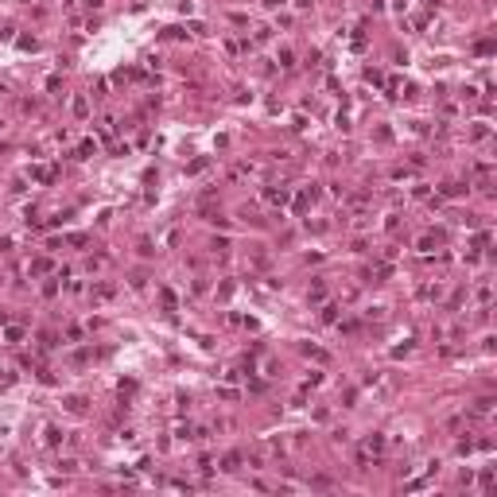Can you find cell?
I'll list each match as a JSON object with an SVG mask.
<instances>
[{
    "label": "cell",
    "instance_id": "cell-1",
    "mask_svg": "<svg viewBox=\"0 0 497 497\" xmlns=\"http://www.w3.org/2000/svg\"><path fill=\"white\" fill-rule=\"evenodd\" d=\"M288 187H264V191H261V198L264 202H268V206H284V202H288Z\"/></svg>",
    "mask_w": 497,
    "mask_h": 497
},
{
    "label": "cell",
    "instance_id": "cell-2",
    "mask_svg": "<svg viewBox=\"0 0 497 497\" xmlns=\"http://www.w3.org/2000/svg\"><path fill=\"white\" fill-rule=\"evenodd\" d=\"M361 451H365V454H373V458H377V454L384 451V435H381V431H373V435H365V443H361Z\"/></svg>",
    "mask_w": 497,
    "mask_h": 497
},
{
    "label": "cell",
    "instance_id": "cell-3",
    "mask_svg": "<svg viewBox=\"0 0 497 497\" xmlns=\"http://www.w3.org/2000/svg\"><path fill=\"white\" fill-rule=\"evenodd\" d=\"M439 241H443V233H435V229H428V233L419 237V241H416V245H419V253H431V249H435V245H439Z\"/></svg>",
    "mask_w": 497,
    "mask_h": 497
},
{
    "label": "cell",
    "instance_id": "cell-4",
    "mask_svg": "<svg viewBox=\"0 0 497 497\" xmlns=\"http://www.w3.org/2000/svg\"><path fill=\"white\" fill-rule=\"evenodd\" d=\"M113 284H105V280H97V284H94V288H89V296H94V299H113Z\"/></svg>",
    "mask_w": 497,
    "mask_h": 497
},
{
    "label": "cell",
    "instance_id": "cell-5",
    "mask_svg": "<svg viewBox=\"0 0 497 497\" xmlns=\"http://www.w3.org/2000/svg\"><path fill=\"white\" fill-rule=\"evenodd\" d=\"M54 175H59L54 167H43V163L31 167V179H39V183H54Z\"/></svg>",
    "mask_w": 497,
    "mask_h": 497
},
{
    "label": "cell",
    "instance_id": "cell-6",
    "mask_svg": "<svg viewBox=\"0 0 497 497\" xmlns=\"http://www.w3.org/2000/svg\"><path fill=\"white\" fill-rule=\"evenodd\" d=\"M416 296L419 299H439V296H443V284H419Z\"/></svg>",
    "mask_w": 497,
    "mask_h": 497
},
{
    "label": "cell",
    "instance_id": "cell-7",
    "mask_svg": "<svg viewBox=\"0 0 497 497\" xmlns=\"http://www.w3.org/2000/svg\"><path fill=\"white\" fill-rule=\"evenodd\" d=\"M27 272H31V276H47V272H51V261H47V256H39V261L27 264Z\"/></svg>",
    "mask_w": 497,
    "mask_h": 497
},
{
    "label": "cell",
    "instance_id": "cell-8",
    "mask_svg": "<svg viewBox=\"0 0 497 497\" xmlns=\"http://www.w3.org/2000/svg\"><path fill=\"white\" fill-rule=\"evenodd\" d=\"M489 412H493V400H489V396H482V400L470 408V416H489Z\"/></svg>",
    "mask_w": 497,
    "mask_h": 497
},
{
    "label": "cell",
    "instance_id": "cell-9",
    "mask_svg": "<svg viewBox=\"0 0 497 497\" xmlns=\"http://www.w3.org/2000/svg\"><path fill=\"white\" fill-rule=\"evenodd\" d=\"M94 152H97V144H94V140H82V144H78V152H74V156H78V159H89V156H94Z\"/></svg>",
    "mask_w": 497,
    "mask_h": 497
},
{
    "label": "cell",
    "instance_id": "cell-10",
    "mask_svg": "<svg viewBox=\"0 0 497 497\" xmlns=\"http://www.w3.org/2000/svg\"><path fill=\"white\" fill-rule=\"evenodd\" d=\"M43 443H47V447H59V443H62V431H59V428H47Z\"/></svg>",
    "mask_w": 497,
    "mask_h": 497
},
{
    "label": "cell",
    "instance_id": "cell-11",
    "mask_svg": "<svg viewBox=\"0 0 497 497\" xmlns=\"http://www.w3.org/2000/svg\"><path fill=\"white\" fill-rule=\"evenodd\" d=\"M237 466H241V454H226V458H222V470H237Z\"/></svg>",
    "mask_w": 497,
    "mask_h": 497
},
{
    "label": "cell",
    "instance_id": "cell-12",
    "mask_svg": "<svg viewBox=\"0 0 497 497\" xmlns=\"http://www.w3.org/2000/svg\"><path fill=\"white\" fill-rule=\"evenodd\" d=\"M159 299H163L167 311H175V303H179V299H175V291H167V288H159Z\"/></svg>",
    "mask_w": 497,
    "mask_h": 497
},
{
    "label": "cell",
    "instance_id": "cell-13",
    "mask_svg": "<svg viewBox=\"0 0 497 497\" xmlns=\"http://www.w3.org/2000/svg\"><path fill=\"white\" fill-rule=\"evenodd\" d=\"M89 113V101L86 97H74V117H86Z\"/></svg>",
    "mask_w": 497,
    "mask_h": 497
},
{
    "label": "cell",
    "instance_id": "cell-14",
    "mask_svg": "<svg viewBox=\"0 0 497 497\" xmlns=\"http://www.w3.org/2000/svg\"><path fill=\"white\" fill-rule=\"evenodd\" d=\"M463 191H466L463 183H447V187H443V194H447V198H458V194H463Z\"/></svg>",
    "mask_w": 497,
    "mask_h": 497
},
{
    "label": "cell",
    "instance_id": "cell-15",
    "mask_svg": "<svg viewBox=\"0 0 497 497\" xmlns=\"http://www.w3.org/2000/svg\"><path fill=\"white\" fill-rule=\"evenodd\" d=\"M334 319H338V303H326L323 307V323H334Z\"/></svg>",
    "mask_w": 497,
    "mask_h": 497
},
{
    "label": "cell",
    "instance_id": "cell-16",
    "mask_svg": "<svg viewBox=\"0 0 497 497\" xmlns=\"http://www.w3.org/2000/svg\"><path fill=\"white\" fill-rule=\"evenodd\" d=\"M280 66L291 70V66H296V54H291V51H280Z\"/></svg>",
    "mask_w": 497,
    "mask_h": 497
},
{
    "label": "cell",
    "instance_id": "cell-17",
    "mask_svg": "<svg viewBox=\"0 0 497 497\" xmlns=\"http://www.w3.org/2000/svg\"><path fill=\"white\" fill-rule=\"evenodd\" d=\"M323 299H326V288H323V284H315V288H311V303H323Z\"/></svg>",
    "mask_w": 497,
    "mask_h": 497
},
{
    "label": "cell",
    "instance_id": "cell-18",
    "mask_svg": "<svg viewBox=\"0 0 497 497\" xmlns=\"http://www.w3.org/2000/svg\"><path fill=\"white\" fill-rule=\"evenodd\" d=\"M66 408H70V412H86V400H82V396H70Z\"/></svg>",
    "mask_w": 497,
    "mask_h": 497
},
{
    "label": "cell",
    "instance_id": "cell-19",
    "mask_svg": "<svg viewBox=\"0 0 497 497\" xmlns=\"http://www.w3.org/2000/svg\"><path fill=\"white\" fill-rule=\"evenodd\" d=\"M4 338H8V342H20V338H24V326H8V330H4Z\"/></svg>",
    "mask_w": 497,
    "mask_h": 497
},
{
    "label": "cell",
    "instance_id": "cell-20",
    "mask_svg": "<svg viewBox=\"0 0 497 497\" xmlns=\"http://www.w3.org/2000/svg\"><path fill=\"white\" fill-rule=\"evenodd\" d=\"M206 163H210V159H194V163L187 167V171H191V175H198V171H206Z\"/></svg>",
    "mask_w": 497,
    "mask_h": 497
}]
</instances>
